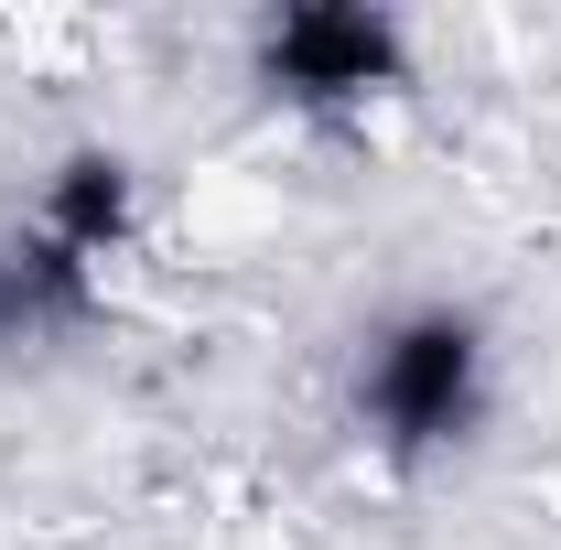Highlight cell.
Returning a JSON list of instances; mask_svg holds the SVG:
<instances>
[{"label":"cell","instance_id":"1","mask_svg":"<svg viewBox=\"0 0 561 550\" xmlns=\"http://www.w3.org/2000/svg\"><path fill=\"white\" fill-rule=\"evenodd\" d=\"M356 421L389 454H454L486 421V335H476V313H443V302L432 313H400L389 335L367 345Z\"/></svg>","mask_w":561,"mask_h":550},{"label":"cell","instance_id":"2","mask_svg":"<svg viewBox=\"0 0 561 550\" xmlns=\"http://www.w3.org/2000/svg\"><path fill=\"white\" fill-rule=\"evenodd\" d=\"M260 76L291 108H367V98H400L411 87V44L389 11H356V0H302L260 33Z\"/></svg>","mask_w":561,"mask_h":550}]
</instances>
